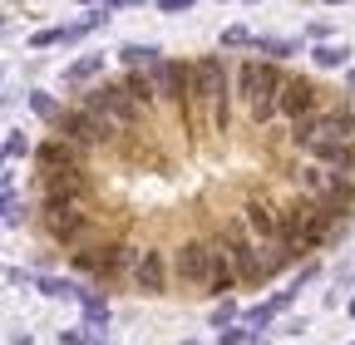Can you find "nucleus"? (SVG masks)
I'll return each mask as SVG.
<instances>
[{
	"mask_svg": "<svg viewBox=\"0 0 355 345\" xmlns=\"http://www.w3.org/2000/svg\"><path fill=\"white\" fill-rule=\"evenodd\" d=\"M178 114L188 118L193 134H207V128H227V64L217 55H202L188 74V94L178 104Z\"/></svg>",
	"mask_w": 355,
	"mask_h": 345,
	"instance_id": "f257e3e1",
	"label": "nucleus"
},
{
	"mask_svg": "<svg viewBox=\"0 0 355 345\" xmlns=\"http://www.w3.org/2000/svg\"><path fill=\"white\" fill-rule=\"evenodd\" d=\"M217 237L227 242V251L237 256L242 281H266V276H277V272H282V262L291 256V251H282V247H266V242L247 227V218H227Z\"/></svg>",
	"mask_w": 355,
	"mask_h": 345,
	"instance_id": "f03ea898",
	"label": "nucleus"
},
{
	"mask_svg": "<svg viewBox=\"0 0 355 345\" xmlns=\"http://www.w3.org/2000/svg\"><path fill=\"white\" fill-rule=\"evenodd\" d=\"M282 89H286V74L277 69V60H247L237 69V94H242V104L252 109L257 123L282 114Z\"/></svg>",
	"mask_w": 355,
	"mask_h": 345,
	"instance_id": "7ed1b4c3",
	"label": "nucleus"
},
{
	"mask_svg": "<svg viewBox=\"0 0 355 345\" xmlns=\"http://www.w3.org/2000/svg\"><path fill=\"white\" fill-rule=\"evenodd\" d=\"M331 227H336V212L326 207V202H291V207H282V247L296 256V251H311V247H321L326 237H331Z\"/></svg>",
	"mask_w": 355,
	"mask_h": 345,
	"instance_id": "20e7f679",
	"label": "nucleus"
},
{
	"mask_svg": "<svg viewBox=\"0 0 355 345\" xmlns=\"http://www.w3.org/2000/svg\"><path fill=\"white\" fill-rule=\"evenodd\" d=\"M84 109L94 114L109 134H128V128L139 123V104H133L128 84H94V89L84 94Z\"/></svg>",
	"mask_w": 355,
	"mask_h": 345,
	"instance_id": "39448f33",
	"label": "nucleus"
},
{
	"mask_svg": "<svg viewBox=\"0 0 355 345\" xmlns=\"http://www.w3.org/2000/svg\"><path fill=\"white\" fill-rule=\"evenodd\" d=\"M296 188H301V197L326 202L331 212L336 207H350V183H345V172H336V168H321V163L296 168Z\"/></svg>",
	"mask_w": 355,
	"mask_h": 345,
	"instance_id": "423d86ee",
	"label": "nucleus"
},
{
	"mask_svg": "<svg viewBox=\"0 0 355 345\" xmlns=\"http://www.w3.org/2000/svg\"><path fill=\"white\" fill-rule=\"evenodd\" d=\"M139 247H79L74 251V267L84 272V276H99V281H109V276H119V272H133L139 267Z\"/></svg>",
	"mask_w": 355,
	"mask_h": 345,
	"instance_id": "0eeeda50",
	"label": "nucleus"
},
{
	"mask_svg": "<svg viewBox=\"0 0 355 345\" xmlns=\"http://www.w3.org/2000/svg\"><path fill=\"white\" fill-rule=\"evenodd\" d=\"M44 227L60 247H84L89 242V218L79 212V202H60V197H44Z\"/></svg>",
	"mask_w": 355,
	"mask_h": 345,
	"instance_id": "6e6552de",
	"label": "nucleus"
},
{
	"mask_svg": "<svg viewBox=\"0 0 355 345\" xmlns=\"http://www.w3.org/2000/svg\"><path fill=\"white\" fill-rule=\"evenodd\" d=\"M173 272H178V281L207 291V276H212V242H183V251L173 256Z\"/></svg>",
	"mask_w": 355,
	"mask_h": 345,
	"instance_id": "1a4fd4ad",
	"label": "nucleus"
},
{
	"mask_svg": "<svg viewBox=\"0 0 355 345\" xmlns=\"http://www.w3.org/2000/svg\"><path fill=\"white\" fill-rule=\"evenodd\" d=\"M60 139H69L74 148H94V143L109 139V128L79 104V109H64V118H60Z\"/></svg>",
	"mask_w": 355,
	"mask_h": 345,
	"instance_id": "9d476101",
	"label": "nucleus"
},
{
	"mask_svg": "<svg viewBox=\"0 0 355 345\" xmlns=\"http://www.w3.org/2000/svg\"><path fill=\"white\" fill-rule=\"evenodd\" d=\"M148 74H153V89H158V99H168V104H183L193 64H178V60H158V64H153Z\"/></svg>",
	"mask_w": 355,
	"mask_h": 345,
	"instance_id": "9b49d317",
	"label": "nucleus"
},
{
	"mask_svg": "<svg viewBox=\"0 0 355 345\" xmlns=\"http://www.w3.org/2000/svg\"><path fill=\"white\" fill-rule=\"evenodd\" d=\"M242 218H247V227L266 242V247H282V212L272 207V202H261V197H252L247 207H242ZM286 251V247H282Z\"/></svg>",
	"mask_w": 355,
	"mask_h": 345,
	"instance_id": "f8f14e48",
	"label": "nucleus"
},
{
	"mask_svg": "<svg viewBox=\"0 0 355 345\" xmlns=\"http://www.w3.org/2000/svg\"><path fill=\"white\" fill-rule=\"evenodd\" d=\"M79 153H84V148H74L69 139H50V143H40V148H35V168H40V178H55V172H64V168H79Z\"/></svg>",
	"mask_w": 355,
	"mask_h": 345,
	"instance_id": "ddd939ff",
	"label": "nucleus"
},
{
	"mask_svg": "<svg viewBox=\"0 0 355 345\" xmlns=\"http://www.w3.org/2000/svg\"><path fill=\"white\" fill-rule=\"evenodd\" d=\"M133 286H139L144 296H163V286H168V262H163V251L144 247L139 267H133Z\"/></svg>",
	"mask_w": 355,
	"mask_h": 345,
	"instance_id": "4468645a",
	"label": "nucleus"
},
{
	"mask_svg": "<svg viewBox=\"0 0 355 345\" xmlns=\"http://www.w3.org/2000/svg\"><path fill=\"white\" fill-rule=\"evenodd\" d=\"M316 99H321V89L311 79H286V89H282V114L296 123V118H306V114H316Z\"/></svg>",
	"mask_w": 355,
	"mask_h": 345,
	"instance_id": "2eb2a0df",
	"label": "nucleus"
},
{
	"mask_svg": "<svg viewBox=\"0 0 355 345\" xmlns=\"http://www.w3.org/2000/svg\"><path fill=\"white\" fill-rule=\"evenodd\" d=\"M237 281H242V272H237V256L227 251V242L217 237V242H212V276H207V291H212V296H222V291H232Z\"/></svg>",
	"mask_w": 355,
	"mask_h": 345,
	"instance_id": "dca6fc26",
	"label": "nucleus"
},
{
	"mask_svg": "<svg viewBox=\"0 0 355 345\" xmlns=\"http://www.w3.org/2000/svg\"><path fill=\"white\" fill-rule=\"evenodd\" d=\"M84 188H89L84 168H64V172H55V178H44V197H60V202H79Z\"/></svg>",
	"mask_w": 355,
	"mask_h": 345,
	"instance_id": "f3484780",
	"label": "nucleus"
},
{
	"mask_svg": "<svg viewBox=\"0 0 355 345\" xmlns=\"http://www.w3.org/2000/svg\"><path fill=\"white\" fill-rule=\"evenodd\" d=\"M79 306H84V326L94 330V340H99L104 326H109V301H99L94 291H79Z\"/></svg>",
	"mask_w": 355,
	"mask_h": 345,
	"instance_id": "a211bd4d",
	"label": "nucleus"
},
{
	"mask_svg": "<svg viewBox=\"0 0 355 345\" xmlns=\"http://www.w3.org/2000/svg\"><path fill=\"white\" fill-rule=\"evenodd\" d=\"M94 74H104V55H84V60H74V64L64 69V84L74 89V84H89Z\"/></svg>",
	"mask_w": 355,
	"mask_h": 345,
	"instance_id": "6ab92c4d",
	"label": "nucleus"
},
{
	"mask_svg": "<svg viewBox=\"0 0 355 345\" xmlns=\"http://www.w3.org/2000/svg\"><path fill=\"white\" fill-rule=\"evenodd\" d=\"M119 60H123L128 69H153V64H158V50H153V45H123Z\"/></svg>",
	"mask_w": 355,
	"mask_h": 345,
	"instance_id": "aec40b11",
	"label": "nucleus"
},
{
	"mask_svg": "<svg viewBox=\"0 0 355 345\" xmlns=\"http://www.w3.org/2000/svg\"><path fill=\"white\" fill-rule=\"evenodd\" d=\"M257 55H266V60H286V55H296V39H277V35H261V39H257Z\"/></svg>",
	"mask_w": 355,
	"mask_h": 345,
	"instance_id": "412c9836",
	"label": "nucleus"
},
{
	"mask_svg": "<svg viewBox=\"0 0 355 345\" xmlns=\"http://www.w3.org/2000/svg\"><path fill=\"white\" fill-rule=\"evenodd\" d=\"M345 55H350L345 45H316V55H311V60H316L321 69H340V64H345Z\"/></svg>",
	"mask_w": 355,
	"mask_h": 345,
	"instance_id": "4be33fe9",
	"label": "nucleus"
},
{
	"mask_svg": "<svg viewBox=\"0 0 355 345\" xmlns=\"http://www.w3.org/2000/svg\"><path fill=\"white\" fill-rule=\"evenodd\" d=\"M30 109H35L40 118H50V123H60V118H64V114H60V104H55L50 94H40V89L30 94Z\"/></svg>",
	"mask_w": 355,
	"mask_h": 345,
	"instance_id": "5701e85b",
	"label": "nucleus"
},
{
	"mask_svg": "<svg viewBox=\"0 0 355 345\" xmlns=\"http://www.w3.org/2000/svg\"><path fill=\"white\" fill-rule=\"evenodd\" d=\"M30 153V139L20 134V128H10V134H6V163H15V158H25Z\"/></svg>",
	"mask_w": 355,
	"mask_h": 345,
	"instance_id": "b1692460",
	"label": "nucleus"
},
{
	"mask_svg": "<svg viewBox=\"0 0 355 345\" xmlns=\"http://www.w3.org/2000/svg\"><path fill=\"white\" fill-rule=\"evenodd\" d=\"M336 172H345V178H350V172H355V143H345V148H336L331 158H326Z\"/></svg>",
	"mask_w": 355,
	"mask_h": 345,
	"instance_id": "393cba45",
	"label": "nucleus"
},
{
	"mask_svg": "<svg viewBox=\"0 0 355 345\" xmlns=\"http://www.w3.org/2000/svg\"><path fill=\"white\" fill-rule=\"evenodd\" d=\"M25 212H30V207H25V202L15 197V188H10V193H6V227H20Z\"/></svg>",
	"mask_w": 355,
	"mask_h": 345,
	"instance_id": "a878e982",
	"label": "nucleus"
},
{
	"mask_svg": "<svg viewBox=\"0 0 355 345\" xmlns=\"http://www.w3.org/2000/svg\"><path fill=\"white\" fill-rule=\"evenodd\" d=\"M222 45H227V50H242V45H257V39H252L242 25H232V30H222Z\"/></svg>",
	"mask_w": 355,
	"mask_h": 345,
	"instance_id": "bb28decb",
	"label": "nucleus"
},
{
	"mask_svg": "<svg viewBox=\"0 0 355 345\" xmlns=\"http://www.w3.org/2000/svg\"><path fill=\"white\" fill-rule=\"evenodd\" d=\"M232 316H237V306H232V301H222V306H217V311H212V326H217V330H222V326H227V321H232Z\"/></svg>",
	"mask_w": 355,
	"mask_h": 345,
	"instance_id": "cd10ccee",
	"label": "nucleus"
},
{
	"mask_svg": "<svg viewBox=\"0 0 355 345\" xmlns=\"http://www.w3.org/2000/svg\"><path fill=\"white\" fill-rule=\"evenodd\" d=\"M217 335H222V345H237V340H247V330H237V326H222Z\"/></svg>",
	"mask_w": 355,
	"mask_h": 345,
	"instance_id": "c85d7f7f",
	"label": "nucleus"
},
{
	"mask_svg": "<svg viewBox=\"0 0 355 345\" xmlns=\"http://www.w3.org/2000/svg\"><path fill=\"white\" fill-rule=\"evenodd\" d=\"M158 10H168V15H178V10H193V0H158Z\"/></svg>",
	"mask_w": 355,
	"mask_h": 345,
	"instance_id": "c756f323",
	"label": "nucleus"
},
{
	"mask_svg": "<svg viewBox=\"0 0 355 345\" xmlns=\"http://www.w3.org/2000/svg\"><path fill=\"white\" fill-rule=\"evenodd\" d=\"M123 6H144V0H109V10H123Z\"/></svg>",
	"mask_w": 355,
	"mask_h": 345,
	"instance_id": "7c9ffc66",
	"label": "nucleus"
},
{
	"mask_svg": "<svg viewBox=\"0 0 355 345\" xmlns=\"http://www.w3.org/2000/svg\"><path fill=\"white\" fill-rule=\"evenodd\" d=\"M79 6H109V0H79Z\"/></svg>",
	"mask_w": 355,
	"mask_h": 345,
	"instance_id": "2f4dec72",
	"label": "nucleus"
},
{
	"mask_svg": "<svg viewBox=\"0 0 355 345\" xmlns=\"http://www.w3.org/2000/svg\"><path fill=\"white\" fill-rule=\"evenodd\" d=\"M345 84H350V89H355V69H350V74H345Z\"/></svg>",
	"mask_w": 355,
	"mask_h": 345,
	"instance_id": "473e14b6",
	"label": "nucleus"
},
{
	"mask_svg": "<svg viewBox=\"0 0 355 345\" xmlns=\"http://www.w3.org/2000/svg\"><path fill=\"white\" fill-rule=\"evenodd\" d=\"M350 316H355V301H350Z\"/></svg>",
	"mask_w": 355,
	"mask_h": 345,
	"instance_id": "72a5a7b5",
	"label": "nucleus"
},
{
	"mask_svg": "<svg viewBox=\"0 0 355 345\" xmlns=\"http://www.w3.org/2000/svg\"><path fill=\"white\" fill-rule=\"evenodd\" d=\"M331 6H336V0H331Z\"/></svg>",
	"mask_w": 355,
	"mask_h": 345,
	"instance_id": "f704fd0d",
	"label": "nucleus"
},
{
	"mask_svg": "<svg viewBox=\"0 0 355 345\" xmlns=\"http://www.w3.org/2000/svg\"><path fill=\"white\" fill-rule=\"evenodd\" d=\"M350 345H355V340H350Z\"/></svg>",
	"mask_w": 355,
	"mask_h": 345,
	"instance_id": "c9c22d12",
	"label": "nucleus"
}]
</instances>
